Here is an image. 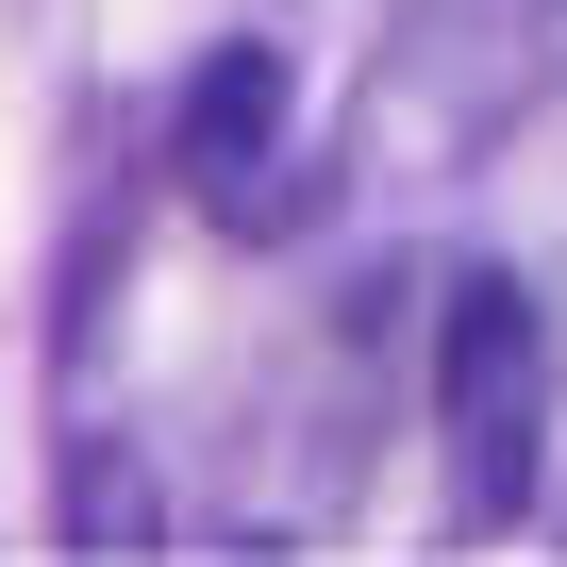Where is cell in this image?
<instances>
[{"mask_svg": "<svg viewBox=\"0 0 567 567\" xmlns=\"http://www.w3.org/2000/svg\"><path fill=\"white\" fill-rule=\"evenodd\" d=\"M434 451H451V501L484 534L534 517V484H550V318H534L517 267H467L451 318H434Z\"/></svg>", "mask_w": 567, "mask_h": 567, "instance_id": "7a4b0ae2", "label": "cell"}, {"mask_svg": "<svg viewBox=\"0 0 567 567\" xmlns=\"http://www.w3.org/2000/svg\"><path fill=\"white\" fill-rule=\"evenodd\" d=\"M567 68V0H401L368 51V151H501Z\"/></svg>", "mask_w": 567, "mask_h": 567, "instance_id": "6da1fadb", "label": "cell"}, {"mask_svg": "<svg viewBox=\"0 0 567 567\" xmlns=\"http://www.w3.org/2000/svg\"><path fill=\"white\" fill-rule=\"evenodd\" d=\"M301 84H284V51H200V84H184V117H167V167H184V200L217 217V234H284L301 217Z\"/></svg>", "mask_w": 567, "mask_h": 567, "instance_id": "3957f363", "label": "cell"}]
</instances>
